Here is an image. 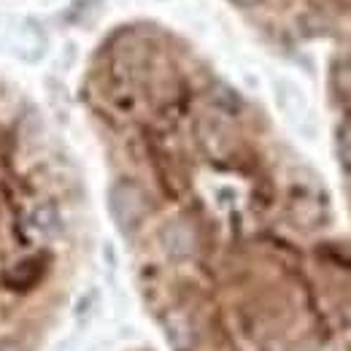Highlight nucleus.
Returning <instances> with one entry per match:
<instances>
[{
  "mask_svg": "<svg viewBox=\"0 0 351 351\" xmlns=\"http://www.w3.org/2000/svg\"><path fill=\"white\" fill-rule=\"evenodd\" d=\"M25 227H27V232L30 235H36V238H54L57 232H60V214L54 211V206H33V208H27V214H25Z\"/></svg>",
  "mask_w": 351,
  "mask_h": 351,
  "instance_id": "obj_1",
  "label": "nucleus"
},
{
  "mask_svg": "<svg viewBox=\"0 0 351 351\" xmlns=\"http://www.w3.org/2000/svg\"><path fill=\"white\" fill-rule=\"evenodd\" d=\"M0 351H16V346H11V343H0Z\"/></svg>",
  "mask_w": 351,
  "mask_h": 351,
  "instance_id": "obj_2",
  "label": "nucleus"
},
{
  "mask_svg": "<svg viewBox=\"0 0 351 351\" xmlns=\"http://www.w3.org/2000/svg\"><path fill=\"white\" fill-rule=\"evenodd\" d=\"M243 3H254V0H243Z\"/></svg>",
  "mask_w": 351,
  "mask_h": 351,
  "instance_id": "obj_3",
  "label": "nucleus"
}]
</instances>
